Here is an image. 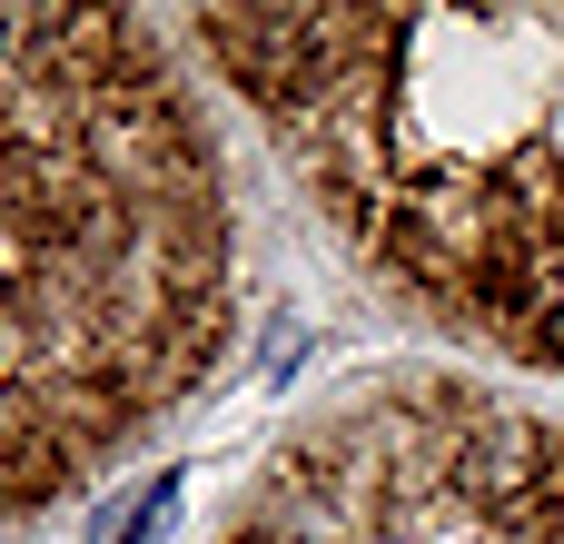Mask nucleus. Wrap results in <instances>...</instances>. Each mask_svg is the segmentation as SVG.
Segmentation results:
<instances>
[{
	"instance_id": "obj_1",
	"label": "nucleus",
	"mask_w": 564,
	"mask_h": 544,
	"mask_svg": "<svg viewBox=\"0 0 564 544\" xmlns=\"http://www.w3.org/2000/svg\"><path fill=\"white\" fill-rule=\"evenodd\" d=\"M178 20L0 10V535L89 496L238 327V198Z\"/></svg>"
},
{
	"instance_id": "obj_2",
	"label": "nucleus",
	"mask_w": 564,
	"mask_h": 544,
	"mask_svg": "<svg viewBox=\"0 0 564 544\" xmlns=\"http://www.w3.org/2000/svg\"><path fill=\"white\" fill-rule=\"evenodd\" d=\"M347 258L446 337L564 377V0L188 10Z\"/></svg>"
},
{
	"instance_id": "obj_3",
	"label": "nucleus",
	"mask_w": 564,
	"mask_h": 544,
	"mask_svg": "<svg viewBox=\"0 0 564 544\" xmlns=\"http://www.w3.org/2000/svg\"><path fill=\"white\" fill-rule=\"evenodd\" d=\"M218 544H564V426L446 377L357 387L278 446Z\"/></svg>"
}]
</instances>
